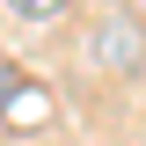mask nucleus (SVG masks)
Returning a JSON list of instances; mask_svg holds the SVG:
<instances>
[{
  "mask_svg": "<svg viewBox=\"0 0 146 146\" xmlns=\"http://www.w3.org/2000/svg\"><path fill=\"white\" fill-rule=\"evenodd\" d=\"M7 15H22V22H51V15H66V0H7Z\"/></svg>",
  "mask_w": 146,
  "mask_h": 146,
  "instance_id": "f257e3e1",
  "label": "nucleus"
}]
</instances>
